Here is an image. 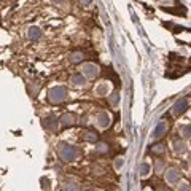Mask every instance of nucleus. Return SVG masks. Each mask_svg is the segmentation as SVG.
Segmentation results:
<instances>
[{"mask_svg":"<svg viewBox=\"0 0 191 191\" xmlns=\"http://www.w3.org/2000/svg\"><path fill=\"white\" fill-rule=\"evenodd\" d=\"M65 99V88L62 86H58V88H53L49 91V101L53 104H58V102H62Z\"/></svg>","mask_w":191,"mask_h":191,"instance_id":"obj_1","label":"nucleus"},{"mask_svg":"<svg viewBox=\"0 0 191 191\" xmlns=\"http://www.w3.org/2000/svg\"><path fill=\"white\" fill-rule=\"evenodd\" d=\"M59 156L64 159V161H70L76 156V150L73 147H69V145H61L59 148Z\"/></svg>","mask_w":191,"mask_h":191,"instance_id":"obj_2","label":"nucleus"},{"mask_svg":"<svg viewBox=\"0 0 191 191\" xmlns=\"http://www.w3.org/2000/svg\"><path fill=\"white\" fill-rule=\"evenodd\" d=\"M83 72L86 73L88 76L93 78V76H96L99 73V67L94 65V64H84V65H83Z\"/></svg>","mask_w":191,"mask_h":191,"instance_id":"obj_3","label":"nucleus"},{"mask_svg":"<svg viewBox=\"0 0 191 191\" xmlns=\"http://www.w3.org/2000/svg\"><path fill=\"white\" fill-rule=\"evenodd\" d=\"M40 29H37V27H30L29 29V38L30 40H38L40 38Z\"/></svg>","mask_w":191,"mask_h":191,"instance_id":"obj_4","label":"nucleus"},{"mask_svg":"<svg viewBox=\"0 0 191 191\" xmlns=\"http://www.w3.org/2000/svg\"><path fill=\"white\" fill-rule=\"evenodd\" d=\"M73 119H75V116H73V115H64V116L61 118V121H62V124H64V126H72V124L75 123Z\"/></svg>","mask_w":191,"mask_h":191,"instance_id":"obj_5","label":"nucleus"},{"mask_svg":"<svg viewBox=\"0 0 191 191\" xmlns=\"http://www.w3.org/2000/svg\"><path fill=\"white\" fill-rule=\"evenodd\" d=\"M69 59H70V62H72V64L81 62V61H83V53H72Z\"/></svg>","mask_w":191,"mask_h":191,"instance_id":"obj_6","label":"nucleus"},{"mask_svg":"<svg viewBox=\"0 0 191 191\" xmlns=\"http://www.w3.org/2000/svg\"><path fill=\"white\" fill-rule=\"evenodd\" d=\"M164 131H166V124H164V123H161V126L158 127L156 131H154V137H161V136H164V134H162Z\"/></svg>","mask_w":191,"mask_h":191,"instance_id":"obj_7","label":"nucleus"},{"mask_svg":"<svg viewBox=\"0 0 191 191\" xmlns=\"http://www.w3.org/2000/svg\"><path fill=\"white\" fill-rule=\"evenodd\" d=\"M72 83H75V84H84L83 75H75V76H72Z\"/></svg>","mask_w":191,"mask_h":191,"instance_id":"obj_8","label":"nucleus"},{"mask_svg":"<svg viewBox=\"0 0 191 191\" xmlns=\"http://www.w3.org/2000/svg\"><path fill=\"white\" fill-rule=\"evenodd\" d=\"M177 179H179L177 171H169V174H167V182H175Z\"/></svg>","mask_w":191,"mask_h":191,"instance_id":"obj_9","label":"nucleus"},{"mask_svg":"<svg viewBox=\"0 0 191 191\" xmlns=\"http://www.w3.org/2000/svg\"><path fill=\"white\" fill-rule=\"evenodd\" d=\"M182 107H186V102H185V101H180L179 104H177V107H175V108H177V110H175V115H180V113L183 111Z\"/></svg>","mask_w":191,"mask_h":191,"instance_id":"obj_10","label":"nucleus"},{"mask_svg":"<svg viewBox=\"0 0 191 191\" xmlns=\"http://www.w3.org/2000/svg\"><path fill=\"white\" fill-rule=\"evenodd\" d=\"M99 119H101V121H99V124H101V126H107V119H108V116H107V115L101 113V115H99Z\"/></svg>","mask_w":191,"mask_h":191,"instance_id":"obj_11","label":"nucleus"},{"mask_svg":"<svg viewBox=\"0 0 191 191\" xmlns=\"http://www.w3.org/2000/svg\"><path fill=\"white\" fill-rule=\"evenodd\" d=\"M142 171H143V172H142V175L148 174V166H143V167H142Z\"/></svg>","mask_w":191,"mask_h":191,"instance_id":"obj_12","label":"nucleus"},{"mask_svg":"<svg viewBox=\"0 0 191 191\" xmlns=\"http://www.w3.org/2000/svg\"><path fill=\"white\" fill-rule=\"evenodd\" d=\"M81 2H83V3H84V5H88V3H89V2H91V0H81Z\"/></svg>","mask_w":191,"mask_h":191,"instance_id":"obj_13","label":"nucleus"}]
</instances>
